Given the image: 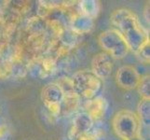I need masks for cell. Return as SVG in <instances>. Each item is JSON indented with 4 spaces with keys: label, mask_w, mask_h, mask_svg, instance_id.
<instances>
[{
    "label": "cell",
    "mask_w": 150,
    "mask_h": 140,
    "mask_svg": "<svg viewBox=\"0 0 150 140\" xmlns=\"http://www.w3.org/2000/svg\"><path fill=\"white\" fill-rule=\"evenodd\" d=\"M132 140H140V139H138V137H137V138H134V139H132Z\"/></svg>",
    "instance_id": "obj_15"
},
{
    "label": "cell",
    "mask_w": 150,
    "mask_h": 140,
    "mask_svg": "<svg viewBox=\"0 0 150 140\" xmlns=\"http://www.w3.org/2000/svg\"><path fill=\"white\" fill-rule=\"evenodd\" d=\"M99 43L113 59H122L130 51L126 41L115 29H108L99 36Z\"/></svg>",
    "instance_id": "obj_4"
},
{
    "label": "cell",
    "mask_w": 150,
    "mask_h": 140,
    "mask_svg": "<svg viewBox=\"0 0 150 140\" xmlns=\"http://www.w3.org/2000/svg\"><path fill=\"white\" fill-rule=\"evenodd\" d=\"M114 68V59L105 51L97 53L91 61V72L101 80L108 79Z\"/></svg>",
    "instance_id": "obj_6"
},
{
    "label": "cell",
    "mask_w": 150,
    "mask_h": 140,
    "mask_svg": "<svg viewBox=\"0 0 150 140\" xmlns=\"http://www.w3.org/2000/svg\"><path fill=\"white\" fill-rule=\"evenodd\" d=\"M65 92L58 84H49L43 88L41 98L50 111L53 114H59L61 111V104L64 101Z\"/></svg>",
    "instance_id": "obj_5"
},
{
    "label": "cell",
    "mask_w": 150,
    "mask_h": 140,
    "mask_svg": "<svg viewBox=\"0 0 150 140\" xmlns=\"http://www.w3.org/2000/svg\"><path fill=\"white\" fill-rule=\"evenodd\" d=\"M113 130L121 140H132L138 137L140 120L135 113L122 109L117 111L112 120Z\"/></svg>",
    "instance_id": "obj_3"
},
{
    "label": "cell",
    "mask_w": 150,
    "mask_h": 140,
    "mask_svg": "<svg viewBox=\"0 0 150 140\" xmlns=\"http://www.w3.org/2000/svg\"><path fill=\"white\" fill-rule=\"evenodd\" d=\"M138 55H140L142 57V59L144 61H149V43H147L144 47H143L142 50L137 53Z\"/></svg>",
    "instance_id": "obj_14"
},
{
    "label": "cell",
    "mask_w": 150,
    "mask_h": 140,
    "mask_svg": "<svg viewBox=\"0 0 150 140\" xmlns=\"http://www.w3.org/2000/svg\"><path fill=\"white\" fill-rule=\"evenodd\" d=\"M138 114L139 120L144 124V125H149V99L142 98L138 105Z\"/></svg>",
    "instance_id": "obj_11"
},
{
    "label": "cell",
    "mask_w": 150,
    "mask_h": 140,
    "mask_svg": "<svg viewBox=\"0 0 150 140\" xmlns=\"http://www.w3.org/2000/svg\"><path fill=\"white\" fill-rule=\"evenodd\" d=\"M76 127L77 128V130L85 132L91 127L92 124V120L89 117L87 113H82L80 115H79L76 118L75 121Z\"/></svg>",
    "instance_id": "obj_12"
},
{
    "label": "cell",
    "mask_w": 150,
    "mask_h": 140,
    "mask_svg": "<svg viewBox=\"0 0 150 140\" xmlns=\"http://www.w3.org/2000/svg\"><path fill=\"white\" fill-rule=\"evenodd\" d=\"M92 27H93V20L85 16V15L76 16L72 21V28L75 32L79 34H85L90 32Z\"/></svg>",
    "instance_id": "obj_9"
},
{
    "label": "cell",
    "mask_w": 150,
    "mask_h": 140,
    "mask_svg": "<svg viewBox=\"0 0 150 140\" xmlns=\"http://www.w3.org/2000/svg\"><path fill=\"white\" fill-rule=\"evenodd\" d=\"M140 80L141 77L138 71L132 65H123L120 67L116 74L117 84L125 90L137 88Z\"/></svg>",
    "instance_id": "obj_7"
},
{
    "label": "cell",
    "mask_w": 150,
    "mask_h": 140,
    "mask_svg": "<svg viewBox=\"0 0 150 140\" xmlns=\"http://www.w3.org/2000/svg\"><path fill=\"white\" fill-rule=\"evenodd\" d=\"M72 89L76 95L90 101L98 96L102 90V80L91 70H80L75 73L71 80Z\"/></svg>",
    "instance_id": "obj_2"
},
{
    "label": "cell",
    "mask_w": 150,
    "mask_h": 140,
    "mask_svg": "<svg viewBox=\"0 0 150 140\" xmlns=\"http://www.w3.org/2000/svg\"><path fill=\"white\" fill-rule=\"evenodd\" d=\"M107 102L105 98L101 96H97L94 99L88 101L87 104V114L92 121L101 120L105 117L107 109Z\"/></svg>",
    "instance_id": "obj_8"
},
{
    "label": "cell",
    "mask_w": 150,
    "mask_h": 140,
    "mask_svg": "<svg viewBox=\"0 0 150 140\" xmlns=\"http://www.w3.org/2000/svg\"><path fill=\"white\" fill-rule=\"evenodd\" d=\"M80 8L83 11V15L93 20L97 17L100 10V5L98 1H82L80 3Z\"/></svg>",
    "instance_id": "obj_10"
},
{
    "label": "cell",
    "mask_w": 150,
    "mask_h": 140,
    "mask_svg": "<svg viewBox=\"0 0 150 140\" xmlns=\"http://www.w3.org/2000/svg\"><path fill=\"white\" fill-rule=\"evenodd\" d=\"M139 92H140V95H142L143 98H146V99H149V76L146 75L140 80L139 82Z\"/></svg>",
    "instance_id": "obj_13"
},
{
    "label": "cell",
    "mask_w": 150,
    "mask_h": 140,
    "mask_svg": "<svg viewBox=\"0 0 150 140\" xmlns=\"http://www.w3.org/2000/svg\"><path fill=\"white\" fill-rule=\"evenodd\" d=\"M110 22L114 29L117 30L126 41L130 50L136 54L143 47L149 43L146 31L132 10L126 8L115 9L110 16Z\"/></svg>",
    "instance_id": "obj_1"
}]
</instances>
